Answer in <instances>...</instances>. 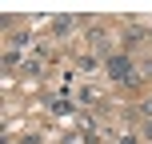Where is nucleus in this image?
I'll return each instance as SVG.
<instances>
[{
  "mask_svg": "<svg viewBox=\"0 0 152 144\" xmlns=\"http://www.w3.org/2000/svg\"><path fill=\"white\" fill-rule=\"evenodd\" d=\"M148 136H152V124H148Z\"/></svg>",
  "mask_w": 152,
  "mask_h": 144,
  "instance_id": "1",
  "label": "nucleus"
}]
</instances>
